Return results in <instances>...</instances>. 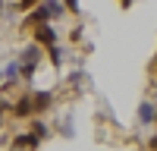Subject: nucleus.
<instances>
[{
  "mask_svg": "<svg viewBox=\"0 0 157 151\" xmlns=\"http://www.w3.org/2000/svg\"><path fill=\"white\" fill-rule=\"evenodd\" d=\"M10 110V104H6V101H0V113H6Z\"/></svg>",
  "mask_w": 157,
  "mask_h": 151,
  "instance_id": "nucleus-14",
  "label": "nucleus"
},
{
  "mask_svg": "<svg viewBox=\"0 0 157 151\" xmlns=\"http://www.w3.org/2000/svg\"><path fill=\"white\" fill-rule=\"evenodd\" d=\"M38 60H41V44H38V41L29 44V47L19 54V63H32V66H38Z\"/></svg>",
  "mask_w": 157,
  "mask_h": 151,
  "instance_id": "nucleus-4",
  "label": "nucleus"
},
{
  "mask_svg": "<svg viewBox=\"0 0 157 151\" xmlns=\"http://www.w3.org/2000/svg\"><path fill=\"white\" fill-rule=\"evenodd\" d=\"M63 10H69V13H78V0H66V3H63Z\"/></svg>",
  "mask_w": 157,
  "mask_h": 151,
  "instance_id": "nucleus-12",
  "label": "nucleus"
},
{
  "mask_svg": "<svg viewBox=\"0 0 157 151\" xmlns=\"http://www.w3.org/2000/svg\"><path fill=\"white\" fill-rule=\"evenodd\" d=\"M38 142H41V138H38L35 132H25V135H16V138H13V145H16V151H22V148H25V151H32V148H35Z\"/></svg>",
  "mask_w": 157,
  "mask_h": 151,
  "instance_id": "nucleus-5",
  "label": "nucleus"
},
{
  "mask_svg": "<svg viewBox=\"0 0 157 151\" xmlns=\"http://www.w3.org/2000/svg\"><path fill=\"white\" fill-rule=\"evenodd\" d=\"M35 3H41V0H19V10H32Z\"/></svg>",
  "mask_w": 157,
  "mask_h": 151,
  "instance_id": "nucleus-13",
  "label": "nucleus"
},
{
  "mask_svg": "<svg viewBox=\"0 0 157 151\" xmlns=\"http://www.w3.org/2000/svg\"><path fill=\"white\" fill-rule=\"evenodd\" d=\"M120 3H123V10H129V6H132V0H120Z\"/></svg>",
  "mask_w": 157,
  "mask_h": 151,
  "instance_id": "nucleus-15",
  "label": "nucleus"
},
{
  "mask_svg": "<svg viewBox=\"0 0 157 151\" xmlns=\"http://www.w3.org/2000/svg\"><path fill=\"white\" fill-rule=\"evenodd\" d=\"M0 82H3V69H0Z\"/></svg>",
  "mask_w": 157,
  "mask_h": 151,
  "instance_id": "nucleus-17",
  "label": "nucleus"
},
{
  "mask_svg": "<svg viewBox=\"0 0 157 151\" xmlns=\"http://www.w3.org/2000/svg\"><path fill=\"white\" fill-rule=\"evenodd\" d=\"M13 113H16L19 120H25V117H32V113H35V107H32V95H25V98H19V104L13 107Z\"/></svg>",
  "mask_w": 157,
  "mask_h": 151,
  "instance_id": "nucleus-6",
  "label": "nucleus"
},
{
  "mask_svg": "<svg viewBox=\"0 0 157 151\" xmlns=\"http://www.w3.org/2000/svg\"><path fill=\"white\" fill-rule=\"evenodd\" d=\"M35 41L41 44V47H50V44H57V32H54V25L50 22H41V25H35Z\"/></svg>",
  "mask_w": 157,
  "mask_h": 151,
  "instance_id": "nucleus-1",
  "label": "nucleus"
},
{
  "mask_svg": "<svg viewBox=\"0 0 157 151\" xmlns=\"http://www.w3.org/2000/svg\"><path fill=\"white\" fill-rule=\"evenodd\" d=\"M44 6H47V16H50V22L63 16V3H60V0H44Z\"/></svg>",
  "mask_w": 157,
  "mask_h": 151,
  "instance_id": "nucleus-8",
  "label": "nucleus"
},
{
  "mask_svg": "<svg viewBox=\"0 0 157 151\" xmlns=\"http://www.w3.org/2000/svg\"><path fill=\"white\" fill-rule=\"evenodd\" d=\"M50 104H54V95H50V91H35V95H32V107H35V113L50 110Z\"/></svg>",
  "mask_w": 157,
  "mask_h": 151,
  "instance_id": "nucleus-3",
  "label": "nucleus"
},
{
  "mask_svg": "<svg viewBox=\"0 0 157 151\" xmlns=\"http://www.w3.org/2000/svg\"><path fill=\"white\" fill-rule=\"evenodd\" d=\"M47 57H50V63H54V66H60V63H63V54H60V47H57V44H50V47H47Z\"/></svg>",
  "mask_w": 157,
  "mask_h": 151,
  "instance_id": "nucleus-10",
  "label": "nucleus"
},
{
  "mask_svg": "<svg viewBox=\"0 0 157 151\" xmlns=\"http://www.w3.org/2000/svg\"><path fill=\"white\" fill-rule=\"evenodd\" d=\"M32 132H35L38 138H47V135H50V132H47V126H44V123H35V126H32Z\"/></svg>",
  "mask_w": 157,
  "mask_h": 151,
  "instance_id": "nucleus-11",
  "label": "nucleus"
},
{
  "mask_svg": "<svg viewBox=\"0 0 157 151\" xmlns=\"http://www.w3.org/2000/svg\"><path fill=\"white\" fill-rule=\"evenodd\" d=\"M3 79H6L3 85H16L19 82V63H10V66L3 69Z\"/></svg>",
  "mask_w": 157,
  "mask_h": 151,
  "instance_id": "nucleus-9",
  "label": "nucleus"
},
{
  "mask_svg": "<svg viewBox=\"0 0 157 151\" xmlns=\"http://www.w3.org/2000/svg\"><path fill=\"white\" fill-rule=\"evenodd\" d=\"M151 148H157V135H154V138H151Z\"/></svg>",
  "mask_w": 157,
  "mask_h": 151,
  "instance_id": "nucleus-16",
  "label": "nucleus"
},
{
  "mask_svg": "<svg viewBox=\"0 0 157 151\" xmlns=\"http://www.w3.org/2000/svg\"><path fill=\"white\" fill-rule=\"evenodd\" d=\"M154 63H157V60H154Z\"/></svg>",
  "mask_w": 157,
  "mask_h": 151,
  "instance_id": "nucleus-18",
  "label": "nucleus"
},
{
  "mask_svg": "<svg viewBox=\"0 0 157 151\" xmlns=\"http://www.w3.org/2000/svg\"><path fill=\"white\" fill-rule=\"evenodd\" d=\"M41 22H50L44 0H41V6H32V10H29V16H25V22H22V32H25V29H35V25H41Z\"/></svg>",
  "mask_w": 157,
  "mask_h": 151,
  "instance_id": "nucleus-2",
  "label": "nucleus"
},
{
  "mask_svg": "<svg viewBox=\"0 0 157 151\" xmlns=\"http://www.w3.org/2000/svg\"><path fill=\"white\" fill-rule=\"evenodd\" d=\"M138 120H141V123H145V126L157 120V107L151 104V101H145V104H141V107H138Z\"/></svg>",
  "mask_w": 157,
  "mask_h": 151,
  "instance_id": "nucleus-7",
  "label": "nucleus"
}]
</instances>
